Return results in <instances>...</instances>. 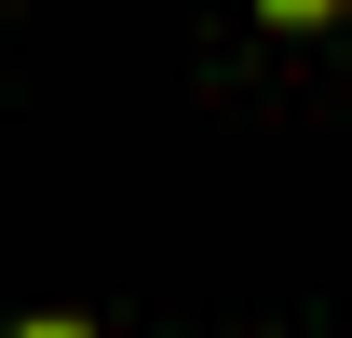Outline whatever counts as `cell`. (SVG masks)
<instances>
[{
    "label": "cell",
    "mask_w": 352,
    "mask_h": 338,
    "mask_svg": "<svg viewBox=\"0 0 352 338\" xmlns=\"http://www.w3.org/2000/svg\"><path fill=\"white\" fill-rule=\"evenodd\" d=\"M271 27H325V14H352V0H258Z\"/></svg>",
    "instance_id": "cell-1"
},
{
    "label": "cell",
    "mask_w": 352,
    "mask_h": 338,
    "mask_svg": "<svg viewBox=\"0 0 352 338\" xmlns=\"http://www.w3.org/2000/svg\"><path fill=\"white\" fill-rule=\"evenodd\" d=\"M14 338H95V325H82V311H28Z\"/></svg>",
    "instance_id": "cell-2"
}]
</instances>
